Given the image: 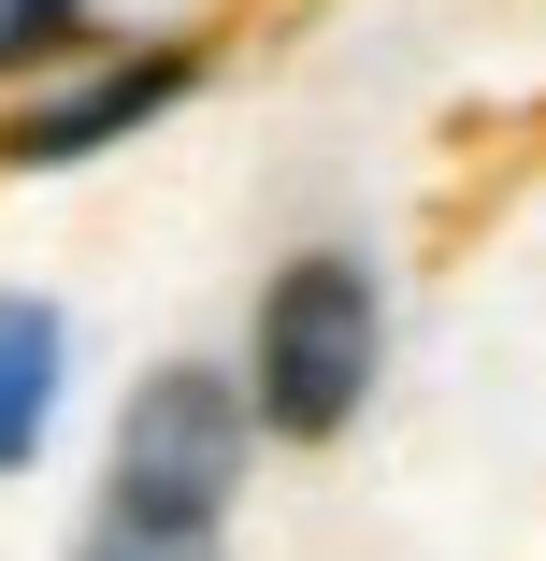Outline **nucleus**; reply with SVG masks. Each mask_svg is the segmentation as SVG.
I'll return each instance as SVG.
<instances>
[{
    "label": "nucleus",
    "instance_id": "obj_2",
    "mask_svg": "<svg viewBox=\"0 0 546 561\" xmlns=\"http://www.w3.org/2000/svg\"><path fill=\"white\" fill-rule=\"evenodd\" d=\"M245 432H259V403H245L231 375L173 360V375H144V389L116 403V461H101V504H144V518H216V504H231V476H245Z\"/></svg>",
    "mask_w": 546,
    "mask_h": 561
},
{
    "label": "nucleus",
    "instance_id": "obj_1",
    "mask_svg": "<svg viewBox=\"0 0 546 561\" xmlns=\"http://www.w3.org/2000/svg\"><path fill=\"white\" fill-rule=\"evenodd\" d=\"M374 346H388L374 274H360L346 245H302V260L259 288V375H245L259 432H288V446H332V432L374 403Z\"/></svg>",
    "mask_w": 546,
    "mask_h": 561
},
{
    "label": "nucleus",
    "instance_id": "obj_6",
    "mask_svg": "<svg viewBox=\"0 0 546 561\" xmlns=\"http://www.w3.org/2000/svg\"><path fill=\"white\" fill-rule=\"evenodd\" d=\"M86 44V0H0V72H44Z\"/></svg>",
    "mask_w": 546,
    "mask_h": 561
},
{
    "label": "nucleus",
    "instance_id": "obj_5",
    "mask_svg": "<svg viewBox=\"0 0 546 561\" xmlns=\"http://www.w3.org/2000/svg\"><path fill=\"white\" fill-rule=\"evenodd\" d=\"M72 561H216V518H144V504H101Z\"/></svg>",
    "mask_w": 546,
    "mask_h": 561
},
{
    "label": "nucleus",
    "instance_id": "obj_4",
    "mask_svg": "<svg viewBox=\"0 0 546 561\" xmlns=\"http://www.w3.org/2000/svg\"><path fill=\"white\" fill-rule=\"evenodd\" d=\"M44 403H58V317L44 302H0V476L44 446Z\"/></svg>",
    "mask_w": 546,
    "mask_h": 561
},
{
    "label": "nucleus",
    "instance_id": "obj_3",
    "mask_svg": "<svg viewBox=\"0 0 546 561\" xmlns=\"http://www.w3.org/2000/svg\"><path fill=\"white\" fill-rule=\"evenodd\" d=\"M187 87H201L187 44H159V58H101V72H72L58 101H15V116H0V173H72V159H101L116 130L173 116Z\"/></svg>",
    "mask_w": 546,
    "mask_h": 561
}]
</instances>
